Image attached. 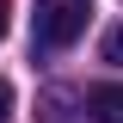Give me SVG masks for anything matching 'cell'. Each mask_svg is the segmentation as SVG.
Masks as SVG:
<instances>
[{
	"mask_svg": "<svg viewBox=\"0 0 123 123\" xmlns=\"http://www.w3.org/2000/svg\"><path fill=\"white\" fill-rule=\"evenodd\" d=\"M92 18V0H37V12H31V43L37 49H68L86 31Z\"/></svg>",
	"mask_w": 123,
	"mask_h": 123,
	"instance_id": "cell-1",
	"label": "cell"
},
{
	"mask_svg": "<svg viewBox=\"0 0 123 123\" xmlns=\"http://www.w3.org/2000/svg\"><path fill=\"white\" fill-rule=\"evenodd\" d=\"M0 123H12V80H0Z\"/></svg>",
	"mask_w": 123,
	"mask_h": 123,
	"instance_id": "cell-5",
	"label": "cell"
},
{
	"mask_svg": "<svg viewBox=\"0 0 123 123\" xmlns=\"http://www.w3.org/2000/svg\"><path fill=\"white\" fill-rule=\"evenodd\" d=\"M6 12H12V6H6V0H0V37H6Z\"/></svg>",
	"mask_w": 123,
	"mask_h": 123,
	"instance_id": "cell-6",
	"label": "cell"
},
{
	"mask_svg": "<svg viewBox=\"0 0 123 123\" xmlns=\"http://www.w3.org/2000/svg\"><path fill=\"white\" fill-rule=\"evenodd\" d=\"M86 117L92 123H123V80H98L86 92Z\"/></svg>",
	"mask_w": 123,
	"mask_h": 123,
	"instance_id": "cell-2",
	"label": "cell"
},
{
	"mask_svg": "<svg viewBox=\"0 0 123 123\" xmlns=\"http://www.w3.org/2000/svg\"><path fill=\"white\" fill-rule=\"evenodd\" d=\"M37 123H74V98L62 86H43L37 92Z\"/></svg>",
	"mask_w": 123,
	"mask_h": 123,
	"instance_id": "cell-3",
	"label": "cell"
},
{
	"mask_svg": "<svg viewBox=\"0 0 123 123\" xmlns=\"http://www.w3.org/2000/svg\"><path fill=\"white\" fill-rule=\"evenodd\" d=\"M105 62H111V68H123V25L105 31Z\"/></svg>",
	"mask_w": 123,
	"mask_h": 123,
	"instance_id": "cell-4",
	"label": "cell"
}]
</instances>
